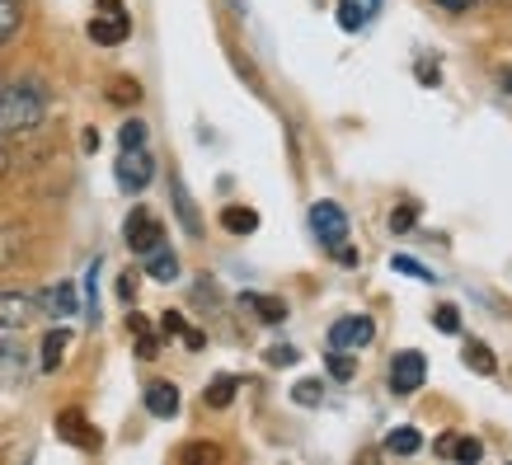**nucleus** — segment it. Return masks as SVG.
I'll list each match as a JSON object with an SVG mask.
<instances>
[{
	"instance_id": "obj_32",
	"label": "nucleus",
	"mask_w": 512,
	"mask_h": 465,
	"mask_svg": "<svg viewBox=\"0 0 512 465\" xmlns=\"http://www.w3.org/2000/svg\"><path fill=\"white\" fill-rule=\"evenodd\" d=\"M414 221H419V207H414V202H404L400 212H395V217H390V231H409V226H414Z\"/></svg>"
},
{
	"instance_id": "obj_23",
	"label": "nucleus",
	"mask_w": 512,
	"mask_h": 465,
	"mask_svg": "<svg viewBox=\"0 0 512 465\" xmlns=\"http://www.w3.org/2000/svg\"><path fill=\"white\" fill-rule=\"evenodd\" d=\"M292 400H296V404H306V409H315V404L325 400V381H315V376L296 381V386H292Z\"/></svg>"
},
{
	"instance_id": "obj_36",
	"label": "nucleus",
	"mask_w": 512,
	"mask_h": 465,
	"mask_svg": "<svg viewBox=\"0 0 512 465\" xmlns=\"http://www.w3.org/2000/svg\"><path fill=\"white\" fill-rule=\"evenodd\" d=\"M437 5H442V10H456V15H466L475 0H437Z\"/></svg>"
},
{
	"instance_id": "obj_39",
	"label": "nucleus",
	"mask_w": 512,
	"mask_h": 465,
	"mask_svg": "<svg viewBox=\"0 0 512 465\" xmlns=\"http://www.w3.org/2000/svg\"><path fill=\"white\" fill-rule=\"evenodd\" d=\"M10 170V155H5V146H0V174Z\"/></svg>"
},
{
	"instance_id": "obj_31",
	"label": "nucleus",
	"mask_w": 512,
	"mask_h": 465,
	"mask_svg": "<svg viewBox=\"0 0 512 465\" xmlns=\"http://www.w3.org/2000/svg\"><path fill=\"white\" fill-rule=\"evenodd\" d=\"M137 357H146V362H151V357H160V334H156V329H141V334H137Z\"/></svg>"
},
{
	"instance_id": "obj_24",
	"label": "nucleus",
	"mask_w": 512,
	"mask_h": 465,
	"mask_svg": "<svg viewBox=\"0 0 512 465\" xmlns=\"http://www.w3.org/2000/svg\"><path fill=\"white\" fill-rule=\"evenodd\" d=\"M329 376H334V381H353L357 376V353H339V348H329Z\"/></svg>"
},
{
	"instance_id": "obj_6",
	"label": "nucleus",
	"mask_w": 512,
	"mask_h": 465,
	"mask_svg": "<svg viewBox=\"0 0 512 465\" xmlns=\"http://www.w3.org/2000/svg\"><path fill=\"white\" fill-rule=\"evenodd\" d=\"M423 381H428L423 353H414V348L395 353V362H390V390H395V395H414V390H423Z\"/></svg>"
},
{
	"instance_id": "obj_5",
	"label": "nucleus",
	"mask_w": 512,
	"mask_h": 465,
	"mask_svg": "<svg viewBox=\"0 0 512 465\" xmlns=\"http://www.w3.org/2000/svg\"><path fill=\"white\" fill-rule=\"evenodd\" d=\"M311 231H315V240H320L325 249L348 245V217H343L339 202H315L311 207Z\"/></svg>"
},
{
	"instance_id": "obj_3",
	"label": "nucleus",
	"mask_w": 512,
	"mask_h": 465,
	"mask_svg": "<svg viewBox=\"0 0 512 465\" xmlns=\"http://www.w3.org/2000/svg\"><path fill=\"white\" fill-rule=\"evenodd\" d=\"M113 179L123 193H141V188L156 179V155L146 151V146H132V151L118 155V165H113Z\"/></svg>"
},
{
	"instance_id": "obj_2",
	"label": "nucleus",
	"mask_w": 512,
	"mask_h": 465,
	"mask_svg": "<svg viewBox=\"0 0 512 465\" xmlns=\"http://www.w3.org/2000/svg\"><path fill=\"white\" fill-rule=\"evenodd\" d=\"M123 240L132 254H151L156 245H165V221H160L151 207H132L123 221Z\"/></svg>"
},
{
	"instance_id": "obj_25",
	"label": "nucleus",
	"mask_w": 512,
	"mask_h": 465,
	"mask_svg": "<svg viewBox=\"0 0 512 465\" xmlns=\"http://www.w3.org/2000/svg\"><path fill=\"white\" fill-rule=\"evenodd\" d=\"M390 268H395V273H409V278H419V282H437L433 268H423L419 259H409V254H395V259H390Z\"/></svg>"
},
{
	"instance_id": "obj_14",
	"label": "nucleus",
	"mask_w": 512,
	"mask_h": 465,
	"mask_svg": "<svg viewBox=\"0 0 512 465\" xmlns=\"http://www.w3.org/2000/svg\"><path fill=\"white\" fill-rule=\"evenodd\" d=\"M240 306H245V310H254V315H259L264 325H282V320H287V301H282V296H259V292H245V296H240Z\"/></svg>"
},
{
	"instance_id": "obj_16",
	"label": "nucleus",
	"mask_w": 512,
	"mask_h": 465,
	"mask_svg": "<svg viewBox=\"0 0 512 465\" xmlns=\"http://www.w3.org/2000/svg\"><path fill=\"white\" fill-rule=\"evenodd\" d=\"M0 376H5V386L24 381V348L15 339H0Z\"/></svg>"
},
{
	"instance_id": "obj_33",
	"label": "nucleus",
	"mask_w": 512,
	"mask_h": 465,
	"mask_svg": "<svg viewBox=\"0 0 512 465\" xmlns=\"http://www.w3.org/2000/svg\"><path fill=\"white\" fill-rule=\"evenodd\" d=\"M184 461H221V447H212V442H198V447H184Z\"/></svg>"
},
{
	"instance_id": "obj_37",
	"label": "nucleus",
	"mask_w": 512,
	"mask_h": 465,
	"mask_svg": "<svg viewBox=\"0 0 512 465\" xmlns=\"http://www.w3.org/2000/svg\"><path fill=\"white\" fill-rule=\"evenodd\" d=\"M437 76H442V71H437V66H428V62L419 66V80H433V85H437Z\"/></svg>"
},
{
	"instance_id": "obj_12",
	"label": "nucleus",
	"mask_w": 512,
	"mask_h": 465,
	"mask_svg": "<svg viewBox=\"0 0 512 465\" xmlns=\"http://www.w3.org/2000/svg\"><path fill=\"white\" fill-rule=\"evenodd\" d=\"M38 310H43V315H57V320H62V315H76L80 310L76 287H71V282H57V287L38 292Z\"/></svg>"
},
{
	"instance_id": "obj_34",
	"label": "nucleus",
	"mask_w": 512,
	"mask_h": 465,
	"mask_svg": "<svg viewBox=\"0 0 512 465\" xmlns=\"http://www.w3.org/2000/svg\"><path fill=\"white\" fill-rule=\"evenodd\" d=\"M184 315H179V310H165V315H160V334H184Z\"/></svg>"
},
{
	"instance_id": "obj_11",
	"label": "nucleus",
	"mask_w": 512,
	"mask_h": 465,
	"mask_svg": "<svg viewBox=\"0 0 512 465\" xmlns=\"http://www.w3.org/2000/svg\"><path fill=\"white\" fill-rule=\"evenodd\" d=\"M66 348H71V329H66V325L47 329L43 348H38V367H43V372H57V367L66 362Z\"/></svg>"
},
{
	"instance_id": "obj_17",
	"label": "nucleus",
	"mask_w": 512,
	"mask_h": 465,
	"mask_svg": "<svg viewBox=\"0 0 512 465\" xmlns=\"http://www.w3.org/2000/svg\"><path fill=\"white\" fill-rule=\"evenodd\" d=\"M221 226H226L231 235H254V231H259V212H254V207H240V202H231V207L221 212Z\"/></svg>"
},
{
	"instance_id": "obj_30",
	"label": "nucleus",
	"mask_w": 512,
	"mask_h": 465,
	"mask_svg": "<svg viewBox=\"0 0 512 465\" xmlns=\"http://www.w3.org/2000/svg\"><path fill=\"white\" fill-rule=\"evenodd\" d=\"M362 19H367V15H362V5H357V0H339V24H343V29H348V33L362 29Z\"/></svg>"
},
{
	"instance_id": "obj_9",
	"label": "nucleus",
	"mask_w": 512,
	"mask_h": 465,
	"mask_svg": "<svg viewBox=\"0 0 512 465\" xmlns=\"http://www.w3.org/2000/svg\"><path fill=\"white\" fill-rule=\"evenodd\" d=\"M437 456H447V461H461V465H475L484 456V442L480 437H456V433H442L433 442Z\"/></svg>"
},
{
	"instance_id": "obj_38",
	"label": "nucleus",
	"mask_w": 512,
	"mask_h": 465,
	"mask_svg": "<svg viewBox=\"0 0 512 465\" xmlns=\"http://www.w3.org/2000/svg\"><path fill=\"white\" fill-rule=\"evenodd\" d=\"M498 85H503V94H512V66L503 71V76H498Z\"/></svg>"
},
{
	"instance_id": "obj_20",
	"label": "nucleus",
	"mask_w": 512,
	"mask_h": 465,
	"mask_svg": "<svg viewBox=\"0 0 512 465\" xmlns=\"http://www.w3.org/2000/svg\"><path fill=\"white\" fill-rule=\"evenodd\" d=\"M466 367H470V372H480V376H494L498 372L494 353H489V343H480V339L466 343Z\"/></svg>"
},
{
	"instance_id": "obj_35",
	"label": "nucleus",
	"mask_w": 512,
	"mask_h": 465,
	"mask_svg": "<svg viewBox=\"0 0 512 465\" xmlns=\"http://www.w3.org/2000/svg\"><path fill=\"white\" fill-rule=\"evenodd\" d=\"M118 296H123V301H137V273H118Z\"/></svg>"
},
{
	"instance_id": "obj_19",
	"label": "nucleus",
	"mask_w": 512,
	"mask_h": 465,
	"mask_svg": "<svg viewBox=\"0 0 512 465\" xmlns=\"http://www.w3.org/2000/svg\"><path fill=\"white\" fill-rule=\"evenodd\" d=\"M235 390H240V376H212V386L202 390V400L212 404V409H226L235 400Z\"/></svg>"
},
{
	"instance_id": "obj_18",
	"label": "nucleus",
	"mask_w": 512,
	"mask_h": 465,
	"mask_svg": "<svg viewBox=\"0 0 512 465\" xmlns=\"http://www.w3.org/2000/svg\"><path fill=\"white\" fill-rule=\"evenodd\" d=\"M174 212H179V221H184V231L198 240V235H202V217H198V207H193V198H188L184 179H174Z\"/></svg>"
},
{
	"instance_id": "obj_8",
	"label": "nucleus",
	"mask_w": 512,
	"mask_h": 465,
	"mask_svg": "<svg viewBox=\"0 0 512 465\" xmlns=\"http://www.w3.org/2000/svg\"><path fill=\"white\" fill-rule=\"evenodd\" d=\"M132 33V19L123 15V10H104V15H94L90 19V38L99 47H118Z\"/></svg>"
},
{
	"instance_id": "obj_27",
	"label": "nucleus",
	"mask_w": 512,
	"mask_h": 465,
	"mask_svg": "<svg viewBox=\"0 0 512 465\" xmlns=\"http://www.w3.org/2000/svg\"><path fill=\"white\" fill-rule=\"evenodd\" d=\"M109 99H113V104H137V99H141V85H137V80H113V90H109Z\"/></svg>"
},
{
	"instance_id": "obj_7",
	"label": "nucleus",
	"mask_w": 512,
	"mask_h": 465,
	"mask_svg": "<svg viewBox=\"0 0 512 465\" xmlns=\"http://www.w3.org/2000/svg\"><path fill=\"white\" fill-rule=\"evenodd\" d=\"M33 315H43V310H38V296H29V292H0V329H24Z\"/></svg>"
},
{
	"instance_id": "obj_26",
	"label": "nucleus",
	"mask_w": 512,
	"mask_h": 465,
	"mask_svg": "<svg viewBox=\"0 0 512 465\" xmlns=\"http://www.w3.org/2000/svg\"><path fill=\"white\" fill-rule=\"evenodd\" d=\"M118 146H123V151H132V146H146V123H141V118H127L123 132H118Z\"/></svg>"
},
{
	"instance_id": "obj_15",
	"label": "nucleus",
	"mask_w": 512,
	"mask_h": 465,
	"mask_svg": "<svg viewBox=\"0 0 512 465\" xmlns=\"http://www.w3.org/2000/svg\"><path fill=\"white\" fill-rule=\"evenodd\" d=\"M146 278H156V282H179V254H174L170 245H156L151 254H146Z\"/></svg>"
},
{
	"instance_id": "obj_21",
	"label": "nucleus",
	"mask_w": 512,
	"mask_h": 465,
	"mask_svg": "<svg viewBox=\"0 0 512 465\" xmlns=\"http://www.w3.org/2000/svg\"><path fill=\"white\" fill-rule=\"evenodd\" d=\"M419 447H423L419 428H395V433L386 437V451H390V456H414Z\"/></svg>"
},
{
	"instance_id": "obj_13",
	"label": "nucleus",
	"mask_w": 512,
	"mask_h": 465,
	"mask_svg": "<svg viewBox=\"0 0 512 465\" xmlns=\"http://www.w3.org/2000/svg\"><path fill=\"white\" fill-rule=\"evenodd\" d=\"M146 409H151L156 419H174V414H179V386H174V381H151V386H146Z\"/></svg>"
},
{
	"instance_id": "obj_29",
	"label": "nucleus",
	"mask_w": 512,
	"mask_h": 465,
	"mask_svg": "<svg viewBox=\"0 0 512 465\" xmlns=\"http://www.w3.org/2000/svg\"><path fill=\"white\" fill-rule=\"evenodd\" d=\"M433 325L442 329V334H456V329H461V310H456V306H437L433 310Z\"/></svg>"
},
{
	"instance_id": "obj_1",
	"label": "nucleus",
	"mask_w": 512,
	"mask_h": 465,
	"mask_svg": "<svg viewBox=\"0 0 512 465\" xmlns=\"http://www.w3.org/2000/svg\"><path fill=\"white\" fill-rule=\"evenodd\" d=\"M52 99L38 80H0V141L29 137L47 123Z\"/></svg>"
},
{
	"instance_id": "obj_4",
	"label": "nucleus",
	"mask_w": 512,
	"mask_h": 465,
	"mask_svg": "<svg viewBox=\"0 0 512 465\" xmlns=\"http://www.w3.org/2000/svg\"><path fill=\"white\" fill-rule=\"evenodd\" d=\"M372 339H376L372 315H339L329 325V348H339V353H362Z\"/></svg>"
},
{
	"instance_id": "obj_22",
	"label": "nucleus",
	"mask_w": 512,
	"mask_h": 465,
	"mask_svg": "<svg viewBox=\"0 0 512 465\" xmlns=\"http://www.w3.org/2000/svg\"><path fill=\"white\" fill-rule=\"evenodd\" d=\"M24 24V10H19V0H0V43H10Z\"/></svg>"
},
{
	"instance_id": "obj_28",
	"label": "nucleus",
	"mask_w": 512,
	"mask_h": 465,
	"mask_svg": "<svg viewBox=\"0 0 512 465\" xmlns=\"http://www.w3.org/2000/svg\"><path fill=\"white\" fill-rule=\"evenodd\" d=\"M264 357H268V367H296V357H301V353H296L292 343H273Z\"/></svg>"
},
{
	"instance_id": "obj_10",
	"label": "nucleus",
	"mask_w": 512,
	"mask_h": 465,
	"mask_svg": "<svg viewBox=\"0 0 512 465\" xmlns=\"http://www.w3.org/2000/svg\"><path fill=\"white\" fill-rule=\"evenodd\" d=\"M57 433L85 451H99V433H90V419H85L80 409H62V414H57Z\"/></svg>"
}]
</instances>
